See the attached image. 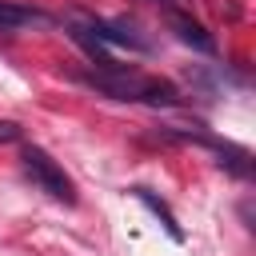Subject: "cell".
Returning a JSON list of instances; mask_svg holds the SVG:
<instances>
[{"instance_id": "1", "label": "cell", "mask_w": 256, "mask_h": 256, "mask_svg": "<svg viewBox=\"0 0 256 256\" xmlns=\"http://www.w3.org/2000/svg\"><path fill=\"white\" fill-rule=\"evenodd\" d=\"M80 84L96 88L108 100H124V104H148V108H176L180 92L168 80L156 76H140L128 68H96V72H80Z\"/></svg>"}, {"instance_id": "2", "label": "cell", "mask_w": 256, "mask_h": 256, "mask_svg": "<svg viewBox=\"0 0 256 256\" xmlns=\"http://www.w3.org/2000/svg\"><path fill=\"white\" fill-rule=\"evenodd\" d=\"M20 164H24V172L32 176V184L44 192V196H52L56 204H76V188H72V180H68V172L44 152V148H36V144H28L24 152H20Z\"/></svg>"}, {"instance_id": "3", "label": "cell", "mask_w": 256, "mask_h": 256, "mask_svg": "<svg viewBox=\"0 0 256 256\" xmlns=\"http://www.w3.org/2000/svg\"><path fill=\"white\" fill-rule=\"evenodd\" d=\"M100 48H128V52H152V44L132 28V24H124V20H96V16H88V20H76Z\"/></svg>"}, {"instance_id": "4", "label": "cell", "mask_w": 256, "mask_h": 256, "mask_svg": "<svg viewBox=\"0 0 256 256\" xmlns=\"http://www.w3.org/2000/svg\"><path fill=\"white\" fill-rule=\"evenodd\" d=\"M168 28L176 32L180 44H188V48H196V52H204V56H216V36H212L200 20H192L188 12H168Z\"/></svg>"}, {"instance_id": "5", "label": "cell", "mask_w": 256, "mask_h": 256, "mask_svg": "<svg viewBox=\"0 0 256 256\" xmlns=\"http://www.w3.org/2000/svg\"><path fill=\"white\" fill-rule=\"evenodd\" d=\"M52 16L40 8H20V4H0V32H20V28H48Z\"/></svg>"}, {"instance_id": "6", "label": "cell", "mask_w": 256, "mask_h": 256, "mask_svg": "<svg viewBox=\"0 0 256 256\" xmlns=\"http://www.w3.org/2000/svg\"><path fill=\"white\" fill-rule=\"evenodd\" d=\"M132 196H136V200H140V204H144V208H148V212H152V216L164 224V232H168L176 244H184V228H180L176 212H172V208H168V204H164V200H160L152 188H132Z\"/></svg>"}, {"instance_id": "7", "label": "cell", "mask_w": 256, "mask_h": 256, "mask_svg": "<svg viewBox=\"0 0 256 256\" xmlns=\"http://www.w3.org/2000/svg\"><path fill=\"white\" fill-rule=\"evenodd\" d=\"M200 144H208V148H216V164L220 168H228L232 176H240V180H248L252 176V156L244 152V148H236V144H220V140H208V136H200Z\"/></svg>"}, {"instance_id": "8", "label": "cell", "mask_w": 256, "mask_h": 256, "mask_svg": "<svg viewBox=\"0 0 256 256\" xmlns=\"http://www.w3.org/2000/svg\"><path fill=\"white\" fill-rule=\"evenodd\" d=\"M20 136H24V128L16 120H0V144H16Z\"/></svg>"}, {"instance_id": "9", "label": "cell", "mask_w": 256, "mask_h": 256, "mask_svg": "<svg viewBox=\"0 0 256 256\" xmlns=\"http://www.w3.org/2000/svg\"><path fill=\"white\" fill-rule=\"evenodd\" d=\"M152 4H156V8H164V12H184L192 0H152Z\"/></svg>"}]
</instances>
